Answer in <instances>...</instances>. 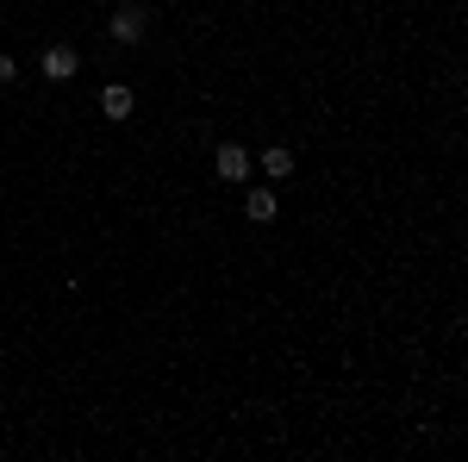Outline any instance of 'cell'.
<instances>
[{
  "label": "cell",
  "mask_w": 468,
  "mask_h": 462,
  "mask_svg": "<svg viewBox=\"0 0 468 462\" xmlns=\"http://www.w3.org/2000/svg\"><path fill=\"white\" fill-rule=\"evenodd\" d=\"M107 31H113L119 44H131V38H144V13H119V19H107Z\"/></svg>",
  "instance_id": "obj_5"
},
{
  "label": "cell",
  "mask_w": 468,
  "mask_h": 462,
  "mask_svg": "<svg viewBox=\"0 0 468 462\" xmlns=\"http://www.w3.org/2000/svg\"><path fill=\"white\" fill-rule=\"evenodd\" d=\"M38 69H44V82H69V76H75V69H82V57H75V50H69V44H50V50H44V63H38Z\"/></svg>",
  "instance_id": "obj_2"
},
{
  "label": "cell",
  "mask_w": 468,
  "mask_h": 462,
  "mask_svg": "<svg viewBox=\"0 0 468 462\" xmlns=\"http://www.w3.org/2000/svg\"><path fill=\"white\" fill-rule=\"evenodd\" d=\"M13 82H19V63H13V57H0V88H13Z\"/></svg>",
  "instance_id": "obj_7"
},
{
  "label": "cell",
  "mask_w": 468,
  "mask_h": 462,
  "mask_svg": "<svg viewBox=\"0 0 468 462\" xmlns=\"http://www.w3.org/2000/svg\"><path fill=\"white\" fill-rule=\"evenodd\" d=\"M213 169H219V182H250V150L243 144H219Z\"/></svg>",
  "instance_id": "obj_1"
},
{
  "label": "cell",
  "mask_w": 468,
  "mask_h": 462,
  "mask_svg": "<svg viewBox=\"0 0 468 462\" xmlns=\"http://www.w3.org/2000/svg\"><path fill=\"white\" fill-rule=\"evenodd\" d=\"M101 113L107 119H131V88H125V82H113V88L101 94Z\"/></svg>",
  "instance_id": "obj_3"
},
{
  "label": "cell",
  "mask_w": 468,
  "mask_h": 462,
  "mask_svg": "<svg viewBox=\"0 0 468 462\" xmlns=\"http://www.w3.org/2000/svg\"><path fill=\"white\" fill-rule=\"evenodd\" d=\"M262 175H275V182H287V175H294V156H287L281 144H275V150H262Z\"/></svg>",
  "instance_id": "obj_6"
},
{
  "label": "cell",
  "mask_w": 468,
  "mask_h": 462,
  "mask_svg": "<svg viewBox=\"0 0 468 462\" xmlns=\"http://www.w3.org/2000/svg\"><path fill=\"white\" fill-rule=\"evenodd\" d=\"M243 213H250L256 226H269V219H275V194H269V188H250V200H243Z\"/></svg>",
  "instance_id": "obj_4"
}]
</instances>
